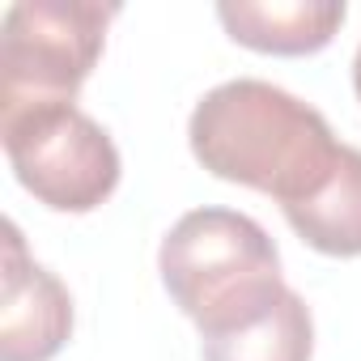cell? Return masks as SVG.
<instances>
[{
    "label": "cell",
    "mask_w": 361,
    "mask_h": 361,
    "mask_svg": "<svg viewBox=\"0 0 361 361\" xmlns=\"http://www.w3.org/2000/svg\"><path fill=\"white\" fill-rule=\"evenodd\" d=\"M188 140L209 174L255 188L281 209L319 196L344 153L310 102L259 77H234L209 90L192 111Z\"/></svg>",
    "instance_id": "6da1fadb"
},
{
    "label": "cell",
    "mask_w": 361,
    "mask_h": 361,
    "mask_svg": "<svg viewBox=\"0 0 361 361\" xmlns=\"http://www.w3.org/2000/svg\"><path fill=\"white\" fill-rule=\"evenodd\" d=\"M310 353H314V319L298 289H285V298L264 319L200 340L204 361H310Z\"/></svg>",
    "instance_id": "ba28073f"
},
{
    "label": "cell",
    "mask_w": 361,
    "mask_h": 361,
    "mask_svg": "<svg viewBox=\"0 0 361 361\" xmlns=\"http://www.w3.org/2000/svg\"><path fill=\"white\" fill-rule=\"evenodd\" d=\"M217 18L243 47L268 56H310L336 39L348 9L344 0H221Z\"/></svg>",
    "instance_id": "8992f818"
},
{
    "label": "cell",
    "mask_w": 361,
    "mask_h": 361,
    "mask_svg": "<svg viewBox=\"0 0 361 361\" xmlns=\"http://www.w3.org/2000/svg\"><path fill=\"white\" fill-rule=\"evenodd\" d=\"M285 221L323 255H361V149L344 145L327 188L306 204L285 209Z\"/></svg>",
    "instance_id": "52a82bcc"
},
{
    "label": "cell",
    "mask_w": 361,
    "mask_h": 361,
    "mask_svg": "<svg viewBox=\"0 0 361 361\" xmlns=\"http://www.w3.org/2000/svg\"><path fill=\"white\" fill-rule=\"evenodd\" d=\"M119 9L98 0H18L0 22V115L77 102Z\"/></svg>",
    "instance_id": "3957f363"
},
{
    "label": "cell",
    "mask_w": 361,
    "mask_h": 361,
    "mask_svg": "<svg viewBox=\"0 0 361 361\" xmlns=\"http://www.w3.org/2000/svg\"><path fill=\"white\" fill-rule=\"evenodd\" d=\"M353 90H357V98H361V47H357V56H353Z\"/></svg>",
    "instance_id": "9c48e42d"
},
{
    "label": "cell",
    "mask_w": 361,
    "mask_h": 361,
    "mask_svg": "<svg viewBox=\"0 0 361 361\" xmlns=\"http://www.w3.org/2000/svg\"><path fill=\"white\" fill-rule=\"evenodd\" d=\"M157 272L200 340L264 319L285 298L281 251L268 230L234 209L183 213L157 251Z\"/></svg>",
    "instance_id": "7a4b0ae2"
},
{
    "label": "cell",
    "mask_w": 361,
    "mask_h": 361,
    "mask_svg": "<svg viewBox=\"0 0 361 361\" xmlns=\"http://www.w3.org/2000/svg\"><path fill=\"white\" fill-rule=\"evenodd\" d=\"M73 336V298L56 272L26 255L22 230L5 221L0 272V361H51Z\"/></svg>",
    "instance_id": "5b68a950"
},
{
    "label": "cell",
    "mask_w": 361,
    "mask_h": 361,
    "mask_svg": "<svg viewBox=\"0 0 361 361\" xmlns=\"http://www.w3.org/2000/svg\"><path fill=\"white\" fill-rule=\"evenodd\" d=\"M0 136L18 183L56 213H90L119 188V149L77 102L0 115Z\"/></svg>",
    "instance_id": "277c9868"
}]
</instances>
